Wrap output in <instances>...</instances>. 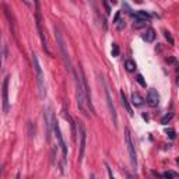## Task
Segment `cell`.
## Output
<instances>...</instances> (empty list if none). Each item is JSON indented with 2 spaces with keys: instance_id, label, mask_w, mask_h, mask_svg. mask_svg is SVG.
Instances as JSON below:
<instances>
[{
  "instance_id": "52a82bcc",
  "label": "cell",
  "mask_w": 179,
  "mask_h": 179,
  "mask_svg": "<svg viewBox=\"0 0 179 179\" xmlns=\"http://www.w3.org/2000/svg\"><path fill=\"white\" fill-rule=\"evenodd\" d=\"M53 131H55V136H56V140H57V144L60 147L62 153H63V161L67 159V145L64 143V139H63V134H62V130H60V126H59V122L57 119H53Z\"/></svg>"
},
{
  "instance_id": "e0dca14e",
  "label": "cell",
  "mask_w": 179,
  "mask_h": 179,
  "mask_svg": "<svg viewBox=\"0 0 179 179\" xmlns=\"http://www.w3.org/2000/svg\"><path fill=\"white\" fill-rule=\"evenodd\" d=\"M125 67H126V70L127 71H134L136 70V63H134L131 59H129V60H126V63H125Z\"/></svg>"
},
{
  "instance_id": "8992f818",
  "label": "cell",
  "mask_w": 179,
  "mask_h": 179,
  "mask_svg": "<svg viewBox=\"0 0 179 179\" xmlns=\"http://www.w3.org/2000/svg\"><path fill=\"white\" fill-rule=\"evenodd\" d=\"M53 119H55V115L52 112V108L48 106L44 112V120H45V139H46L48 143H50V136H52V131H53Z\"/></svg>"
},
{
  "instance_id": "7402d4cb",
  "label": "cell",
  "mask_w": 179,
  "mask_h": 179,
  "mask_svg": "<svg viewBox=\"0 0 179 179\" xmlns=\"http://www.w3.org/2000/svg\"><path fill=\"white\" fill-rule=\"evenodd\" d=\"M3 56H4V52H3V45H2V35H0V69H2V64H3Z\"/></svg>"
},
{
  "instance_id": "7a4b0ae2",
  "label": "cell",
  "mask_w": 179,
  "mask_h": 179,
  "mask_svg": "<svg viewBox=\"0 0 179 179\" xmlns=\"http://www.w3.org/2000/svg\"><path fill=\"white\" fill-rule=\"evenodd\" d=\"M32 59V66H34V71H35V77H36V85H38V91H39V97L41 99H45L46 97V90H45V78H44V71L41 69V64H39L38 56L35 53L31 55Z\"/></svg>"
},
{
  "instance_id": "d4e9b609",
  "label": "cell",
  "mask_w": 179,
  "mask_h": 179,
  "mask_svg": "<svg viewBox=\"0 0 179 179\" xmlns=\"http://www.w3.org/2000/svg\"><path fill=\"white\" fill-rule=\"evenodd\" d=\"M115 24H116V28H117L119 31L125 28V21H119V18H117L116 21H115Z\"/></svg>"
},
{
  "instance_id": "4316f807",
  "label": "cell",
  "mask_w": 179,
  "mask_h": 179,
  "mask_svg": "<svg viewBox=\"0 0 179 179\" xmlns=\"http://www.w3.org/2000/svg\"><path fill=\"white\" fill-rule=\"evenodd\" d=\"M16 179H21V173H17V175H16Z\"/></svg>"
},
{
  "instance_id": "ac0fdd59",
  "label": "cell",
  "mask_w": 179,
  "mask_h": 179,
  "mask_svg": "<svg viewBox=\"0 0 179 179\" xmlns=\"http://www.w3.org/2000/svg\"><path fill=\"white\" fill-rule=\"evenodd\" d=\"M119 45L117 44H112V49H111V53H112V56H115V57H116V56H119Z\"/></svg>"
},
{
  "instance_id": "30bf717a",
  "label": "cell",
  "mask_w": 179,
  "mask_h": 179,
  "mask_svg": "<svg viewBox=\"0 0 179 179\" xmlns=\"http://www.w3.org/2000/svg\"><path fill=\"white\" fill-rule=\"evenodd\" d=\"M8 81H10V77L6 76L4 81H3V111H4V113H8V111H10V101H8Z\"/></svg>"
},
{
  "instance_id": "44dd1931",
  "label": "cell",
  "mask_w": 179,
  "mask_h": 179,
  "mask_svg": "<svg viewBox=\"0 0 179 179\" xmlns=\"http://www.w3.org/2000/svg\"><path fill=\"white\" fill-rule=\"evenodd\" d=\"M164 35H165V38H167V41L169 42V45H173V38L169 31H164Z\"/></svg>"
},
{
  "instance_id": "83f0119b",
  "label": "cell",
  "mask_w": 179,
  "mask_h": 179,
  "mask_svg": "<svg viewBox=\"0 0 179 179\" xmlns=\"http://www.w3.org/2000/svg\"><path fill=\"white\" fill-rule=\"evenodd\" d=\"M127 179H133V176H131V175H127Z\"/></svg>"
},
{
  "instance_id": "277c9868",
  "label": "cell",
  "mask_w": 179,
  "mask_h": 179,
  "mask_svg": "<svg viewBox=\"0 0 179 179\" xmlns=\"http://www.w3.org/2000/svg\"><path fill=\"white\" fill-rule=\"evenodd\" d=\"M35 7H36V13H35V21H36V30L39 32V38H41V42H42V48L44 50L50 55V50H49V46H48V39L45 36V31L42 28V17H41V10H39V3L36 2L35 3Z\"/></svg>"
},
{
  "instance_id": "2e32d148",
  "label": "cell",
  "mask_w": 179,
  "mask_h": 179,
  "mask_svg": "<svg viewBox=\"0 0 179 179\" xmlns=\"http://www.w3.org/2000/svg\"><path fill=\"white\" fill-rule=\"evenodd\" d=\"M120 99H122V105L125 106V109L129 112V115H133V109H131L130 103H129L127 98H126V95H125V92H123V91H120Z\"/></svg>"
},
{
  "instance_id": "4fadbf2b",
  "label": "cell",
  "mask_w": 179,
  "mask_h": 179,
  "mask_svg": "<svg viewBox=\"0 0 179 179\" xmlns=\"http://www.w3.org/2000/svg\"><path fill=\"white\" fill-rule=\"evenodd\" d=\"M130 14L140 22H145V21L150 20V14H148L147 11H144V10H139V11H136V13H130Z\"/></svg>"
},
{
  "instance_id": "5b68a950",
  "label": "cell",
  "mask_w": 179,
  "mask_h": 179,
  "mask_svg": "<svg viewBox=\"0 0 179 179\" xmlns=\"http://www.w3.org/2000/svg\"><path fill=\"white\" fill-rule=\"evenodd\" d=\"M76 126L78 127V139H80V154H78V162H83L84 154L87 147V130L81 120H76Z\"/></svg>"
},
{
  "instance_id": "f546056e",
  "label": "cell",
  "mask_w": 179,
  "mask_h": 179,
  "mask_svg": "<svg viewBox=\"0 0 179 179\" xmlns=\"http://www.w3.org/2000/svg\"><path fill=\"white\" fill-rule=\"evenodd\" d=\"M2 171H3V169H2V168H0V175H2Z\"/></svg>"
},
{
  "instance_id": "603a6c76",
  "label": "cell",
  "mask_w": 179,
  "mask_h": 179,
  "mask_svg": "<svg viewBox=\"0 0 179 179\" xmlns=\"http://www.w3.org/2000/svg\"><path fill=\"white\" fill-rule=\"evenodd\" d=\"M165 133L168 134V137H169V139H175V136H176V133H175V130H173V129H167V130H165Z\"/></svg>"
},
{
  "instance_id": "d6986e66",
  "label": "cell",
  "mask_w": 179,
  "mask_h": 179,
  "mask_svg": "<svg viewBox=\"0 0 179 179\" xmlns=\"http://www.w3.org/2000/svg\"><path fill=\"white\" fill-rule=\"evenodd\" d=\"M172 117H173V113H172V112H171V113H167V115H165V116L161 119V123H162V125H167V123L171 122V119H172Z\"/></svg>"
},
{
  "instance_id": "cb8c5ba5",
  "label": "cell",
  "mask_w": 179,
  "mask_h": 179,
  "mask_svg": "<svg viewBox=\"0 0 179 179\" xmlns=\"http://www.w3.org/2000/svg\"><path fill=\"white\" fill-rule=\"evenodd\" d=\"M105 167H106V172H108V178L109 179H116V178H115V175H113V172H112L111 167H109L108 164H105Z\"/></svg>"
},
{
  "instance_id": "484cf974",
  "label": "cell",
  "mask_w": 179,
  "mask_h": 179,
  "mask_svg": "<svg viewBox=\"0 0 179 179\" xmlns=\"http://www.w3.org/2000/svg\"><path fill=\"white\" fill-rule=\"evenodd\" d=\"M103 6H105V8H106V13L108 14H111V8H109V4L106 2H103Z\"/></svg>"
},
{
  "instance_id": "3957f363",
  "label": "cell",
  "mask_w": 179,
  "mask_h": 179,
  "mask_svg": "<svg viewBox=\"0 0 179 179\" xmlns=\"http://www.w3.org/2000/svg\"><path fill=\"white\" fill-rule=\"evenodd\" d=\"M55 36H56V41H57V46H59V50L62 53V57H63V62L66 64V69L70 74L73 76V66H71V60H70V56H69V52H67V48H66V44H64V39L62 36L60 31L59 28L55 27Z\"/></svg>"
},
{
  "instance_id": "5bb4252c",
  "label": "cell",
  "mask_w": 179,
  "mask_h": 179,
  "mask_svg": "<svg viewBox=\"0 0 179 179\" xmlns=\"http://www.w3.org/2000/svg\"><path fill=\"white\" fill-rule=\"evenodd\" d=\"M130 102L133 103L134 106H143V105H144V98H143L139 92H133V94H131V101H130Z\"/></svg>"
},
{
  "instance_id": "ba28073f",
  "label": "cell",
  "mask_w": 179,
  "mask_h": 179,
  "mask_svg": "<svg viewBox=\"0 0 179 179\" xmlns=\"http://www.w3.org/2000/svg\"><path fill=\"white\" fill-rule=\"evenodd\" d=\"M101 78V83L103 85V90H105V97H106V103H108V108H109V112H111V116H112V123H113L115 127H117V115H116V109H115V105L112 102V98H111V92H109L108 87L105 84V80H103L102 76H99Z\"/></svg>"
},
{
  "instance_id": "6da1fadb",
  "label": "cell",
  "mask_w": 179,
  "mask_h": 179,
  "mask_svg": "<svg viewBox=\"0 0 179 179\" xmlns=\"http://www.w3.org/2000/svg\"><path fill=\"white\" fill-rule=\"evenodd\" d=\"M83 76L84 71L81 67H78L77 71H73V78H74V84H76V98H77V106L81 112L88 113L87 112V106H85V91H84V83H83Z\"/></svg>"
},
{
  "instance_id": "7c38bea8",
  "label": "cell",
  "mask_w": 179,
  "mask_h": 179,
  "mask_svg": "<svg viewBox=\"0 0 179 179\" xmlns=\"http://www.w3.org/2000/svg\"><path fill=\"white\" fill-rule=\"evenodd\" d=\"M63 117L64 119L67 120V123H69L70 125V127H71V134H73V140H74V141H77V133H76V120L73 119L71 116H70V113L69 112H67V109L66 108H63Z\"/></svg>"
},
{
  "instance_id": "9c48e42d",
  "label": "cell",
  "mask_w": 179,
  "mask_h": 179,
  "mask_svg": "<svg viewBox=\"0 0 179 179\" xmlns=\"http://www.w3.org/2000/svg\"><path fill=\"white\" fill-rule=\"evenodd\" d=\"M125 141L126 145H127V151H129V157H130V162L133 165V168L136 169L137 168V155H136V150H134V143L131 140L130 131L129 129H125Z\"/></svg>"
},
{
  "instance_id": "9a60e30c",
  "label": "cell",
  "mask_w": 179,
  "mask_h": 179,
  "mask_svg": "<svg viewBox=\"0 0 179 179\" xmlns=\"http://www.w3.org/2000/svg\"><path fill=\"white\" fill-rule=\"evenodd\" d=\"M155 36H157V34L153 28H148V30L143 34V39H144L145 42H153L154 39H155Z\"/></svg>"
},
{
  "instance_id": "8fae6325",
  "label": "cell",
  "mask_w": 179,
  "mask_h": 179,
  "mask_svg": "<svg viewBox=\"0 0 179 179\" xmlns=\"http://www.w3.org/2000/svg\"><path fill=\"white\" fill-rule=\"evenodd\" d=\"M147 103L150 106H153V108H155V106H158V103H159V94H158V91L157 90H154V88H151V90H148V92H147Z\"/></svg>"
},
{
  "instance_id": "f1b7e54d",
  "label": "cell",
  "mask_w": 179,
  "mask_h": 179,
  "mask_svg": "<svg viewBox=\"0 0 179 179\" xmlns=\"http://www.w3.org/2000/svg\"><path fill=\"white\" fill-rule=\"evenodd\" d=\"M90 179H95V176H94V175H91V176H90Z\"/></svg>"
},
{
  "instance_id": "ffe728a7",
  "label": "cell",
  "mask_w": 179,
  "mask_h": 179,
  "mask_svg": "<svg viewBox=\"0 0 179 179\" xmlns=\"http://www.w3.org/2000/svg\"><path fill=\"white\" fill-rule=\"evenodd\" d=\"M136 81H137V83H139L141 87H145V85H147V84H145L144 77H143L141 74H137V76H136Z\"/></svg>"
}]
</instances>
